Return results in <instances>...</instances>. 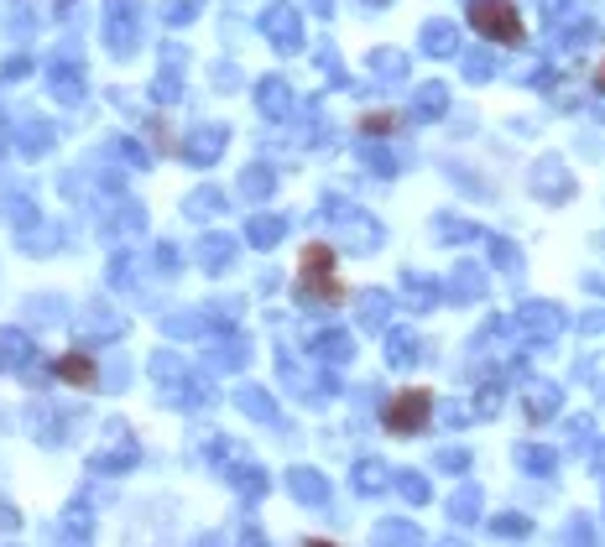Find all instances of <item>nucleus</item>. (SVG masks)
<instances>
[{
  "label": "nucleus",
  "mask_w": 605,
  "mask_h": 547,
  "mask_svg": "<svg viewBox=\"0 0 605 547\" xmlns=\"http://www.w3.org/2000/svg\"><path fill=\"white\" fill-rule=\"evenodd\" d=\"M298 297L323 303V308L344 303V282H340V272H334V251H329L323 240L302 245V255H298Z\"/></svg>",
  "instance_id": "1"
},
{
  "label": "nucleus",
  "mask_w": 605,
  "mask_h": 547,
  "mask_svg": "<svg viewBox=\"0 0 605 547\" xmlns=\"http://www.w3.org/2000/svg\"><path fill=\"white\" fill-rule=\"evenodd\" d=\"M53 371H58V381H63V386H79V391H89V386H95V381H100V365H95V360H89V354H84V350L58 354V365H53Z\"/></svg>",
  "instance_id": "4"
},
{
  "label": "nucleus",
  "mask_w": 605,
  "mask_h": 547,
  "mask_svg": "<svg viewBox=\"0 0 605 547\" xmlns=\"http://www.w3.org/2000/svg\"><path fill=\"white\" fill-rule=\"evenodd\" d=\"M595 89H601V95H605V63H601V68H595Z\"/></svg>",
  "instance_id": "6"
},
{
  "label": "nucleus",
  "mask_w": 605,
  "mask_h": 547,
  "mask_svg": "<svg viewBox=\"0 0 605 547\" xmlns=\"http://www.w3.org/2000/svg\"><path fill=\"white\" fill-rule=\"evenodd\" d=\"M470 26H475V37L485 42H502V47H517V42L527 37L522 26V11L512 6V0H470Z\"/></svg>",
  "instance_id": "2"
},
{
  "label": "nucleus",
  "mask_w": 605,
  "mask_h": 547,
  "mask_svg": "<svg viewBox=\"0 0 605 547\" xmlns=\"http://www.w3.org/2000/svg\"><path fill=\"white\" fill-rule=\"evenodd\" d=\"M361 131H365V136H386V131H397V116H392V110H382V116H365Z\"/></svg>",
  "instance_id": "5"
},
{
  "label": "nucleus",
  "mask_w": 605,
  "mask_h": 547,
  "mask_svg": "<svg viewBox=\"0 0 605 547\" xmlns=\"http://www.w3.org/2000/svg\"><path fill=\"white\" fill-rule=\"evenodd\" d=\"M433 417V396L424 386H407V391H392V402L382 407V423L386 433H397V438H413V433H424V423Z\"/></svg>",
  "instance_id": "3"
}]
</instances>
